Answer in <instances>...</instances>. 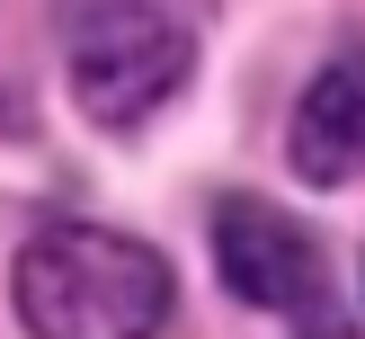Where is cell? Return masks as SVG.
Here are the masks:
<instances>
[{"label":"cell","mask_w":365,"mask_h":339,"mask_svg":"<svg viewBox=\"0 0 365 339\" xmlns=\"http://www.w3.org/2000/svg\"><path fill=\"white\" fill-rule=\"evenodd\" d=\"M18 313L36 339H152L170 321V259L134 232L53 223L18 250Z\"/></svg>","instance_id":"obj_1"},{"label":"cell","mask_w":365,"mask_h":339,"mask_svg":"<svg viewBox=\"0 0 365 339\" xmlns=\"http://www.w3.org/2000/svg\"><path fill=\"white\" fill-rule=\"evenodd\" d=\"M196 63L187 0H98L71 36V89L98 125H143Z\"/></svg>","instance_id":"obj_2"},{"label":"cell","mask_w":365,"mask_h":339,"mask_svg":"<svg viewBox=\"0 0 365 339\" xmlns=\"http://www.w3.org/2000/svg\"><path fill=\"white\" fill-rule=\"evenodd\" d=\"M214 268L259 313H321V250H312V232L294 214L259 206V196H223L214 206Z\"/></svg>","instance_id":"obj_3"},{"label":"cell","mask_w":365,"mask_h":339,"mask_svg":"<svg viewBox=\"0 0 365 339\" xmlns=\"http://www.w3.org/2000/svg\"><path fill=\"white\" fill-rule=\"evenodd\" d=\"M294 170L312 188H339V178L365 170V63L356 54L312 71V89L294 107Z\"/></svg>","instance_id":"obj_4"}]
</instances>
